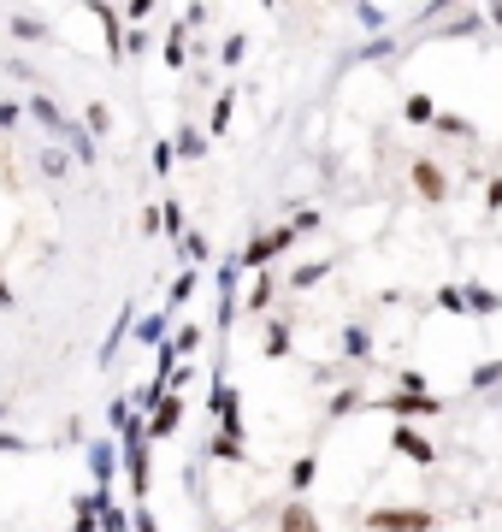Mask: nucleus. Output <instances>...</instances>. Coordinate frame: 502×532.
I'll use <instances>...</instances> for the list:
<instances>
[{
	"label": "nucleus",
	"instance_id": "a878e982",
	"mask_svg": "<svg viewBox=\"0 0 502 532\" xmlns=\"http://www.w3.org/2000/svg\"><path fill=\"white\" fill-rule=\"evenodd\" d=\"M95 527H101V532H130V515L119 509V503H113V497H107V503H101V521H95Z\"/></svg>",
	"mask_w": 502,
	"mask_h": 532
},
{
	"label": "nucleus",
	"instance_id": "4468645a",
	"mask_svg": "<svg viewBox=\"0 0 502 532\" xmlns=\"http://www.w3.org/2000/svg\"><path fill=\"white\" fill-rule=\"evenodd\" d=\"M95 18H101V36H107V54H113V60H125V30H119V12H113V6H95Z\"/></svg>",
	"mask_w": 502,
	"mask_h": 532
},
{
	"label": "nucleus",
	"instance_id": "423d86ee",
	"mask_svg": "<svg viewBox=\"0 0 502 532\" xmlns=\"http://www.w3.org/2000/svg\"><path fill=\"white\" fill-rule=\"evenodd\" d=\"M390 444H396V456H408V462H414V467H432V462H438V450H432V438H420L414 426H396V432H390Z\"/></svg>",
	"mask_w": 502,
	"mask_h": 532
},
{
	"label": "nucleus",
	"instance_id": "4be33fe9",
	"mask_svg": "<svg viewBox=\"0 0 502 532\" xmlns=\"http://www.w3.org/2000/svg\"><path fill=\"white\" fill-rule=\"evenodd\" d=\"M195 284H201V272H195V266H184V272L172 278V314H178V308H184L189 296H195Z\"/></svg>",
	"mask_w": 502,
	"mask_h": 532
},
{
	"label": "nucleus",
	"instance_id": "ea45409f",
	"mask_svg": "<svg viewBox=\"0 0 502 532\" xmlns=\"http://www.w3.org/2000/svg\"><path fill=\"white\" fill-rule=\"evenodd\" d=\"M130 532H160V521L148 509H130Z\"/></svg>",
	"mask_w": 502,
	"mask_h": 532
},
{
	"label": "nucleus",
	"instance_id": "ddd939ff",
	"mask_svg": "<svg viewBox=\"0 0 502 532\" xmlns=\"http://www.w3.org/2000/svg\"><path fill=\"white\" fill-rule=\"evenodd\" d=\"M201 343H207V326H201V320H184L178 332L166 337V349H172V355H195Z\"/></svg>",
	"mask_w": 502,
	"mask_h": 532
},
{
	"label": "nucleus",
	"instance_id": "9d476101",
	"mask_svg": "<svg viewBox=\"0 0 502 532\" xmlns=\"http://www.w3.org/2000/svg\"><path fill=\"white\" fill-rule=\"evenodd\" d=\"M130 314H136V308H119V314H113V332H107V343H101V367H113V361H119V343H125L130 326H136Z\"/></svg>",
	"mask_w": 502,
	"mask_h": 532
},
{
	"label": "nucleus",
	"instance_id": "c756f323",
	"mask_svg": "<svg viewBox=\"0 0 502 532\" xmlns=\"http://www.w3.org/2000/svg\"><path fill=\"white\" fill-rule=\"evenodd\" d=\"M184 42H189V24H178V30L166 36V66H172V71L184 66Z\"/></svg>",
	"mask_w": 502,
	"mask_h": 532
},
{
	"label": "nucleus",
	"instance_id": "393cba45",
	"mask_svg": "<svg viewBox=\"0 0 502 532\" xmlns=\"http://www.w3.org/2000/svg\"><path fill=\"white\" fill-rule=\"evenodd\" d=\"M207 456H213V462H243V438H225V432H219V438L207 444Z\"/></svg>",
	"mask_w": 502,
	"mask_h": 532
},
{
	"label": "nucleus",
	"instance_id": "412c9836",
	"mask_svg": "<svg viewBox=\"0 0 502 532\" xmlns=\"http://www.w3.org/2000/svg\"><path fill=\"white\" fill-rule=\"evenodd\" d=\"M83 131H89V136H107V131H113V113H107V101H89V107H83Z\"/></svg>",
	"mask_w": 502,
	"mask_h": 532
},
{
	"label": "nucleus",
	"instance_id": "2eb2a0df",
	"mask_svg": "<svg viewBox=\"0 0 502 532\" xmlns=\"http://www.w3.org/2000/svg\"><path fill=\"white\" fill-rule=\"evenodd\" d=\"M337 343H343V355H349V361H367V355H373V337H367V326H343V332H337Z\"/></svg>",
	"mask_w": 502,
	"mask_h": 532
},
{
	"label": "nucleus",
	"instance_id": "39448f33",
	"mask_svg": "<svg viewBox=\"0 0 502 532\" xmlns=\"http://www.w3.org/2000/svg\"><path fill=\"white\" fill-rule=\"evenodd\" d=\"M178 426H184V397H160V402H154V414L142 420V432H148V444H154V438H172Z\"/></svg>",
	"mask_w": 502,
	"mask_h": 532
},
{
	"label": "nucleus",
	"instance_id": "f3484780",
	"mask_svg": "<svg viewBox=\"0 0 502 532\" xmlns=\"http://www.w3.org/2000/svg\"><path fill=\"white\" fill-rule=\"evenodd\" d=\"M54 136H65V142H71V154H77L83 166L95 160V142H89V131H83V125H71V119H65V125H60V131H54Z\"/></svg>",
	"mask_w": 502,
	"mask_h": 532
},
{
	"label": "nucleus",
	"instance_id": "20e7f679",
	"mask_svg": "<svg viewBox=\"0 0 502 532\" xmlns=\"http://www.w3.org/2000/svg\"><path fill=\"white\" fill-rule=\"evenodd\" d=\"M290 243H296V231H290V225H278V231H260L249 249H237V266H254V272H266V261H272V255H284Z\"/></svg>",
	"mask_w": 502,
	"mask_h": 532
},
{
	"label": "nucleus",
	"instance_id": "dca6fc26",
	"mask_svg": "<svg viewBox=\"0 0 502 532\" xmlns=\"http://www.w3.org/2000/svg\"><path fill=\"white\" fill-rule=\"evenodd\" d=\"M6 30H12L18 42H48V24H42V18H24V12H12Z\"/></svg>",
	"mask_w": 502,
	"mask_h": 532
},
{
	"label": "nucleus",
	"instance_id": "473e14b6",
	"mask_svg": "<svg viewBox=\"0 0 502 532\" xmlns=\"http://www.w3.org/2000/svg\"><path fill=\"white\" fill-rule=\"evenodd\" d=\"M284 349H290V326H284V320H272V332H266V355L278 361Z\"/></svg>",
	"mask_w": 502,
	"mask_h": 532
},
{
	"label": "nucleus",
	"instance_id": "49530a36",
	"mask_svg": "<svg viewBox=\"0 0 502 532\" xmlns=\"http://www.w3.org/2000/svg\"><path fill=\"white\" fill-rule=\"evenodd\" d=\"M12 125H18V107H12V101H0V131H12Z\"/></svg>",
	"mask_w": 502,
	"mask_h": 532
},
{
	"label": "nucleus",
	"instance_id": "5701e85b",
	"mask_svg": "<svg viewBox=\"0 0 502 532\" xmlns=\"http://www.w3.org/2000/svg\"><path fill=\"white\" fill-rule=\"evenodd\" d=\"M172 154H184V160H201V154H207V136L195 131V125H189V131H178V142H172Z\"/></svg>",
	"mask_w": 502,
	"mask_h": 532
},
{
	"label": "nucleus",
	"instance_id": "a211bd4d",
	"mask_svg": "<svg viewBox=\"0 0 502 532\" xmlns=\"http://www.w3.org/2000/svg\"><path fill=\"white\" fill-rule=\"evenodd\" d=\"M402 119H408V125H432V119H438L432 95H408V101H402Z\"/></svg>",
	"mask_w": 502,
	"mask_h": 532
},
{
	"label": "nucleus",
	"instance_id": "79ce46f5",
	"mask_svg": "<svg viewBox=\"0 0 502 532\" xmlns=\"http://www.w3.org/2000/svg\"><path fill=\"white\" fill-rule=\"evenodd\" d=\"M42 172H48V178H60V172H65V154H60V148H48V154H42Z\"/></svg>",
	"mask_w": 502,
	"mask_h": 532
},
{
	"label": "nucleus",
	"instance_id": "e433bc0d",
	"mask_svg": "<svg viewBox=\"0 0 502 532\" xmlns=\"http://www.w3.org/2000/svg\"><path fill=\"white\" fill-rule=\"evenodd\" d=\"M473 30H485V18H479V12H467V18H455V24H449L443 36H473Z\"/></svg>",
	"mask_w": 502,
	"mask_h": 532
},
{
	"label": "nucleus",
	"instance_id": "6e6552de",
	"mask_svg": "<svg viewBox=\"0 0 502 532\" xmlns=\"http://www.w3.org/2000/svg\"><path fill=\"white\" fill-rule=\"evenodd\" d=\"M408 172H414V190H420L426 201H443V196H449V178H443L438 160H414Z\"/></svg>",
	"mask_w": 502,
	"mask_h": 532
},
{
	"label": "nucleus",
	"instance_id": "0eeeda50",
	"mask_svg": "<svg viewBox=\"0 0 502 532\" xmlns=\"http://www.w3.org/2000/svg\"><path fill=\"white\" fill-rule=\"evenodd\" d=\"M83 462H89V473H95V485L107 491V485H113V473H119V444H113V438H95Z\"/></svg>",
	"mask_w": 502,
	"mask_h": 532
},
{
	"label": "nucleus",
	"instance_id": "a18cd8bd",
	"mask_svg": "<svg viewBox=\"0 0 502 532\" xmlns=\"http://www.w3.org/2000/svg\"><path fill=\"white\" fill-rule=\"evenodd\" d=\"M485 207H491V213H502V178H491V190H485Z\"/></svg>",
	"mask_w": 502,
	"mask_h": 532
},
{
	"label": "nucleus",
	"instance_id": "37998d69",
	"mask_svg": "<svg viewBox=\"0 0 502 532\" xmlns=\"http://www.w3.org/2000/svg\"><path fill=\"white\" fill-rule=\"evenodd\" d=\"M125 54H148V30H130V36H125Z\"/></svg>",
	"mask_w": 502,
	"mask_h": 532
},
{
	"label": "nucleus",
	"instance_id": "de8ad7c7",
	"mask_svg": "<svg viewBox=\"0 0 502 532\" xmlns=\"http://www.w3.org/2000/svg\"><path fill=\"white\" fill-rule=\"evenodd\" d=\"M0 308H12V284L6 278H0Z\"/></svg>",
	"mask_w": 502,
	"mask_h": 532
},
{
	"label": "nucleus",
	"instance_id": "f257e3e1",
	"mask_svg": "<svg viewBox=\"0 0 502 532\" xmlns=\"http://www.w3.org/2000/svg\"><path fill=\"white\" fill-rule=\"evenodd\" d=\"M119 462L130 473V491L136 497H148V479H154V462H148V432H142V420H130L125 438H119Z\"/></svg>",
	"mask_w": 502,
	"mask_h": 532
},
{
	"label": "nucleus",
	"instance_id": "f03ea898",
	"mask_svg": "<svg viewBox=\"0 0 502 532\" xmlns=\"http://www.w3.org/2000/svg\"><path fill=\"white\" fill-rule=\"evenodd\" d=\"M373 408H378V414H390V420H402V426H408V420H432V414H443L449 402H443V397H432V391H420V397H408V391H390V397H378Z\"/></svg>",
	"mask_w": 502,
	"mask_h": 532
},
{
	"label": "nucleus",
	"instance_id": "a19ab883",
	"mask_svg": "<svg viewBox=\"0 0 502 532\" xmlns=\"http://www.w3.org/2000/svg\"><path fill=\"white\" fill-rule=\"evenodd\" d=\"M172 160H178L172 142H154V172H172Z\"/></svg>",
	"mask_w": 502,
	"mask_h": 532
},
{
	"label": "nucleus",
	"instance_id": "c85d7f7f",
	"mask_svg": "<svg viewBox=\"0 0 502 532\" xmlns=\"http://www.w3.org/2000/svg\"><path fill=\"white\" fill-rule=\"evenodd\" d=\"M432 131H438V136H473V125H467L461 113H438V119H432Z\"/></svg>",
	"mask_w": 502,
	"mask_h": 532
},
{
	"label": "nucleus",
	"instance_id": "4c0bfd02",
	"mask_svg": "<svg viewBox=\"0 0 502 532\" xmlns=\"http://www.w3.org/2000/svg\"><path fill=\"white\" fill-rule=\"evenodd\" d=\"M355 408H361V391H337L331 397V414H355Z\"/></svg>",
	"mask_w": 502,
	"mask_h": 532
},
{
	"label": "nucleus",
	"instance_id": "cd10ccee",
	"mask_svg": "<svg viewBox=\"0 0 502 532\" xmlns=\"http://www.w3.org/2000/svg\"><path fill=\"white\" fill-rule=\"evenodd\" d=\"M314 473H319L314 456H296V462H290V485H296V491H308V485H314Z\"/></svg>",
	"mask_w": 502,
	"mask_h": 532
},
{
	"label": "nucleus",
	"instance_id": "9b49d317",
	"mask_svg": "<svg viewBox=\"0 0 502 532\" xmlns=\"http://www.w3.org/2000/svg\"><path fill=\"white\" fill-rule=\"evenodd\" d=\"M461 296H467V314H502V296L491 290V284H461Z\"/></svg>",
	"mask_w": 502,
	"mask_h": 532
},
{
	"label": "nucleus",
	"instance_id": "58836bf2",
	"mask_svg": "<svg viewBox=\"0 0 502 532\" xmlns=\"http://www.w3.org/2000/svg\"><path fill=\"white\" fill-rule=\"evenodd\" d=\"M319 225H325V219L308 207V213H296V225H290V231H296V237H308V231H319Z\"/></svg>",
	"mask_w": 502,
	"mask_h": 532
},
{
	"label": "nucleus",
	"instance_id": "c9c22d12",
	"mask_svg": "<svg viewBox=\"0 0 502 532\" xmlns=\"http://www.w3.org/2000/svg\"><path fill=\"white\" fill-rule=\"evenodd\" d=\"M243 54H249V42H243V36H225V48H219V60H225V66H243Z\"/></svg>",
	"mask_w": 502,
	"mask_h": 532
},
{
	"label": "nucleus",
	"instance_id": "b1692460",
	"mask_svg": "<svg viewBox=\"0 0 502 532\" xmlns=\"http://www.w3.org/2000/svg\"><path fill=\"white\" fill-rule=\"evenodd\" d=\"M467 385H473V391H497V385H502V361H485V367H473V373H467Z\"/></svg>",
	"mask_w": 502,
	"mask_h": 532
},
{
	"label": "nucleus",
	"instance_id": "bb28decb",
	"mask_svg": "<svg viewBox=\"0 0 502 532\" xmlns=\"http://www.w3.org/2000/svg\"><path fill=\"white\" fill-rule=\"evenodd\" d=\"M30 113H36V119H42L48 131H60V125H65V113L54 107V101H48V95H30Z\"/></svg>",
	"mask_w": 502,
	"mask_h": 532
},
{
	"label": "nucleus",
	"instance_id": "aec40b11",
	"mask_svg": "<svg viewBox=\"0 0 502 532\" xmlns=\"http://www.w3.org/2000/svg\"><path fill=\"white\" fill-rule=\"evenodd\" d=\"M160 231H166V237H178V243L189 237V225H184V201H166V207H160Z\"/></svg>",
	"mask_w": 502,
	"mask_h": 532
},
{
	"label": "nucleus",
	"instance_id": "09e8293b",
	"mask_svg": "<svg viewBox=\"0 0 502 532\" xmlns=\"http://www.w3.org/2000/svg\"><path fill=\"white\" fill-rule=\"evenodd\" d=\"M0 420H6V402H0Z\"/></svg>",
	"mask_w": 502,
	"mask_h": 532
},
{
	"label": "nucleus",
	"instance_id": "72a5a7b5",
	"mask_svg": "<svg viewBox=\"0 0 502 532\" xmlns=\"http://www.w3.org/2000/svg\"><path fill=\"white\" fill-rule=\"evenodd\" d=\"M207 131H213V136H219V131H231V89H225V95L213 101V125H207Z\"/></svg>",
	"mask_w": 502,
	"mask_h": 532
},
{
	"label": "nucleus",
	"instance_id": "c03bdc74",
	"mask_svg": "<svg viewBox=\"0 0 502 532\" xmlns=\"http://www.w3.org/2000/svg\"><path fill=\"white\" fill-rule=\"evenodd\" d=\"M0 450H6V456H24L30 444H24V438H12V432H0Z\"/></svg>",
	"mask_w": 502,
	"mask_h": 532
},
{
	"label": "nucleus",
	"instance_id": "f8f14e48",
	"mask_svg": "<svg viewBox=\"0 0 502 532\" xmlns=\"http://www.w3.org/2000/svg\"><path fill=\"white\" fill-rule=\"evenodd\" d=\"M278 532H319V515L296 497V503H284V515H278Z\"/></svg>",
	"mask_w": 502,
	"mask_h": 532
},
{
	"label": "nucleus",
	"instance_id": "1a4fd4ad",
	"mask_svg": "<svg viewBox=\"0 0 502 532\" xmlns=\"http://www.w3.org/2000/svg\"><path fill=\"white\" fill-rule=\"evenodd\" d=\"M130 332L142 337L148 349H166V337H172V308H166V314H148V320H136Z\"/></svg>",
	"mask_w": 502,
	"mask_h": 532
},
{
	"label": "nucleus",
	"instance_id": "7c9ffc66",
	"mask_svg": "<svg viewBox=\"0 0 502 532\" xmlns=\"http://www.w3.org/2000/svg\"><path fill=\"white\" fill-rule=\"evenodd\" d=\"M438 308H443V314H467V296H461V284H443V290H438Z\"/></svg>",
	"mask_w": 502,
	"mask_h": 532
},
{
	"label": "nucleus",
	"instance_id": "6ab92c4d",
	"mask_svg": "<svg viewBox=\"0 0 502 532\" xmlns=\"http://www.w3.org/2000/svg\"><path fill=\"white\" fill-rule=\"evenodd\" d=\"M319 278H331V261H308V266H296V272H290V290H314Z\"/></svg>",
	"mask_w": 502,
	"mask_h": 532
},
{
	"label": "nucleus",
	"instance_id": "f704fd0d",
	"mask_svg": "<svg viewBox=\"0 0 502 532\" xmlns=\"http://www.w3.org/2000/svg\"><path fill=\"white\" fill-rule=\"evenodd\" d=\"M272 290H278V284H272V272H260V284H254V296H249V314H260V308L272 302Z\"/></svg>",
	"mask_w": 502,
	"mask_h": 532
},
{
	"label": "nucleus",
	"instance_id": "7ed1b4c3",
	"mask_svg": "<svg viewBox=\"0 0 502 532\" xmlns=\"http://www.w3.org/2000/svg\"><path fill=\"white\" fill-rule=\"evenodd\" d=\"M367 527L373 532H432L438 515H432V509H373Z\"/></svg>",
	"mask_w": 502,
	"mask_h": 532
},
{
	"label": "nucleus",
	"instance_id": "2f4dec72",
	"mask_svg": "<svg viewBox=\"0 0 502 532\" xmlns=\"http://www.w3.org/2000/svg\"><path fill=\"white\" fill-rule=\"evenodd\" d=\"M184 255H189V261H195V272H201V261L213 255V243H207L201 231H189V237H184Z\"/></svg>",
	"mask_w": 502,
	"mask_h": 532
}]
</instances>
